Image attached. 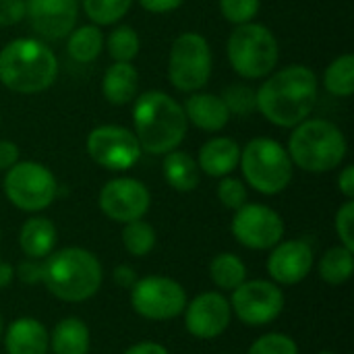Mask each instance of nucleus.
Instances as JSON below:
<instances>
[{
	"instance_id": "nucleus-1",
	"label": "nucleus",
	"mask_w": 354,
	"mask_h": 354,
	"mask_svg": "<svg viewBox=\"0 0 354 354\" xmlns=\"http://www.w3.org/2000/svg\"><path fill=\"white\" fill-rule=\"evenodd\" d=\"M257 112L272 124L292 129L307 120L315 110L319 81L313 68L305 64H288L274 71L255 91Z\"/></svg>"
},
{
	"instance_id": "nucleus-2",
	"label": "nucleus",
	"mask_w": 354,
	"mask_h": 354,
	"mask_svg": "<svg viewBox=\"0 0 354 354\" xmlns=\"http://www.w3.org/2000/svg\"><path fill=\"white\" fill-rule=\"evenodd\" d=\"M189 120L183 104H178L166 91H145L133 100V133L141 145V151L151 156H164L178 149L185 141Z\"/></svg>"
},
{
	"instance_id": "nucleus-3",
	"label": "nucleus",
	"mask_w": 354,
	"mask_h": 354,
	"mask_svg": "<svg viewBox=\"0 0 354 354\" xmlns=\"http://www.w3.org/2000/svg\"><path fill=\"white\" fill-rule=\"evenodd\" d=\"M56 77V54L41 39L17 37L0 50V83L15 93L33 95L46 91Z\"/></svg>"
},
{
	"instance_id": "nucleus-4",
	"label": "nucleus",
	"mask_w": 354,
	"mask_h": 354,
	"mask_svg": "<svg viewBox=\"0 0 354 354\" xmlns=\"http://www.w3.org/2000/svg\"><path fill=\"white\" fill-rule=\"evenodd\" d=\"M104 280L100 259L81 247L52 251L41 263V282L64 303H83L97 295Z\"/></svg>"
},
{
	"instance_id": "nucleus-5",
	"label": "nucleus",
	"mask_w": 354,
	"mask_h": 354,
	"mask_svg": "<svg viewBox=\"0 0 354 354\" xmlns=\"http://www.w3.org/2000/svg\"><path fill=\"white\" fill-rule=\"evenodd\" d=\"M286 151L292 166H299L305 172L322 174L336 170L344 162L348 143L342 129L332 120L307 118L292 127Z\"/></svg>"
},
{
	"instance_id": "nucleus-6",
	"label": "nucleus",
	"mask_w": 354,
	"mask_h": 354,
	"mask_svg": "<svg viewBox=\"0 0 354 354\" xmlns=\"http://www.w3.org/2000/svg\"><path fill=\"white\" fill-rule=\"evenodd\" d=\"M226 54L232 71L247 79H266L270 73L276 71L280 58V46L270 27L263 23H245L236 25L228 37Z\"/></svg>"
},
{
	"instance_id": "nucleus-7",
	"label": "nucleus",
	"mask_w": 354,
	"mask_h": 354,
	"mask_svg": "<svg viewBox=\"0 0 354 354\" xmlns=\"http://www.w3.org/2000/svg\"><path fill=\"white\" fill-rule=\"evenodd\" d=\"M239 166L251 189L261 195H278L292 180V160L282 143L270 137H255L241 147Z\"/></svg>"
},
{
	"instance_id": "nucleus-8",
	"label": "nucleus",
	"mask_w": 354,
	"mask_h": 354,
	"mask_svg": "<svg viewBox=\"0 0 354 354\" xmlns=\"http://www.w3.org/2000/svg\"><path fill=\"white\" fill-rule=\"evenodd\" d=\"M214 68V54L209 41L197 33H180L168 54V81L183 93L201 91Z\"/></svg>"
},
{
	"instance_id": "nucleus-9",
	"label": "nucleus",
	"mask_w": 354,
	"mask_h": 354,
	"mask_svg": "<svg viewBox=\"0 0 354 354\" xmlns=\"http://www.w3.org/2000/svg\"><path fill=\"white\" fill-rule=\"evenodd\" d=\"M2 189L6 199L27 214L44 212L58 195V183L52 170L31 160H19L10 170H6Z\"/></svg>"
},
{
	"instance_id": "nucleus-10",
	"label": "nucleus",
	"mask_w": 354,
	"mask_h": 354,
	"mask_svg": "<svg viewBox=\"0 0 354 354\" xmlns=\"http://www.w3.org/2000/svg\"><path fill=\"white\" fill-rule=\"evenodd\" d=\"M131 307L145 319L168 322L185 311L187 292L176 280L166 276L137 278L131 288Z\"/></svg>"
},
{
	"instance_id": "nucleus-11",
	"label": "nucleus",
	"mask_w": 354,
	"mask_h": 354,
	"mask_svg": "<svg viewBox=\"0 0 354 354\" xmlns=\"http://www.w3.org/2000/svg\"><path fill=\"white\" fill-rule=\"evenodd\" d=\"M230 309L249 328H261L280 317L284 309V292L270 280H245L232 290Z\"/></svg>"
},
{
	"instance_id": "nucleus-12",
	"label": "nucleus",
	"mask_w": 354,
	"mask_h": 354,
	"mask_svg": "<svg viewBox=\"0 0 354 354\" xmlns=\"http://www.w3.org/2000/svg\"><path fill=\"white\" fill-rule=\"evenodd\" d=\"M87 153L89 158L112 172L131 170L141 158V145L135 133L127 127L118 124H102L95 127L87 135Z\"/></svg>"
},
{
	"instance_id": "nucleus-13",
	"label": "nucleus",
	"mask_w": 354,
	"mask_h": 354,
	"mask_svg": "<svg viewBox=\"0 0 354 354\" xmlns=\"http://www.w3.org/2000/svg\"><path fill=\"white\" fill-rule=\"evenodd\" d=\"M230 230L243 247L268 251L284 239V220L270 205L245 203L243 207L234 209Z\"/></svg>"
},
{
	"instance_id": "nucleus-14",
	"label": "nucleus",
	"mask_w": 354,
	"mask_h": 354,
	"mask_svg": "<svg viewBox=\"0 0 354 354\" xmlns=\"http://www.w3.org/2000/svg\"><path fill=\"white\" fill-rule=\"evenodd\" d=\"M97 205L106 218L118 224H127L133 220H141L149 212L151 195L141 180L131 176H118L102 187Z\"/></svg>"
},
{
	"instance_id": "nucleus-15",
	"label": "nucleus",
	"mask_w": 354,
	"mask_h": 354,
	"mask_svg": "<svg viewBox=\"0 0 354 354\" xmlns=\"http://www.w3.org/2000/svg\"><path fill=\"white\" fill-rule=\"evenodd\" d=\"M185 328L199 340L222 336L232 319V309L222 292H201L185 307Z\"/></svg>"
},
{
	"instance_id": "nucleus-16",
	"label": "nucleus",
	"mask_w": 354,
	"mask_h": 354,
	"mask_svg": "<svg viewBox=\"0 0 354 354\" xmlns=\"http://www.w3.org/2000/svg\"><path fill=\"white\" fill-rule=\"evenodd\" d=\"M25 17L41 39H64L77 25L79 0H25Z\"/></svg>"
},
{
	"instance_id": "nucleus-17",
	"label": "nucleus",
	"mask_w": 354,
	"mask_h": 354,
	"mask_svg": "<svg viewBox=\"0 0 354 354\" xmlns=\"http://www.w3.org/2000/svg\"><path fill=\"white\" fill-rule=\"evenodd\" d=\"M268 257V274L276 284L292 286L303 282L311 268H313V247L303 241V239H292V241H280L274 249H270Z\"/></svg>"
},
{
	"instance_id": "nucleus-18",
	"label": "nucleus",
	"mask_w": 354,
	"mask_h": 354,
	"mask_svg": "<svg viewBox=\"0 0 354 354\" xmlns=\"http://www.w3.org/2000/svg\"><path fill=\"white\" fill-rule=\"evenodd\" d=\"M183 110L187 120L205 133H218L230 120V112L224 100L207 91H193L183 104Z\"/></svg>"
},
{
	"instance_id": "nucleus-19",
	"label": "nucleus",
	"mask_w": 354,
	"mask_h": 354,
	"mask_svg": "<svg viewBox=\"0 0 354 354\" xmlns=\"http://www.w3.org/2000/svg\"><path fill=\"white\" fill-rule=\"evenodd\" d=\"M241 145L232 137H214L205 141L197 156V166L212 178L228 176L239 168Z\"/></svg>"
},
{
	"instance_id": "nucleus-20",
	"label": "nucleus",
	"mask_w": 354,
	"mask_h": 354,
	"mask_svg": "<svg viewBox=\"0 0 354 354\" xmlns=\"http://www.w3.org/2000/svg\"><path fill=\"white\" fill-rule=\"evenodd\" d=\"M4 346L8 354H46L50 348V334L41 322L19 317L6 328Z\"/></svg>"
},
{
	"instance_id": "nucleus-21",
	"label": "nucleus",
	"mask_w": 354,
	"mask_h": 354,
	"mask_svg": "<svg viewBox=\"0 0 354 354\" xmlns=\"http://www.w3.org/2000/svg\"><path fill=\"white\" fill-rule=\"evenodd\" d=\"M139 73L133 62H112L102 77V93L112 106H127L137 97Z\"/></svg>"
},
{
	"instance_id": "nucleus-22",
	"label": "nucleus",
	"mask_w": 354,
	"mask_h": 354,
	"mask_svg": "<svg viewBox=\"0 0 354 354\" xmlns=\"http://www.w3.org/2000/svg\"><path fill=\"white\" fill-rule=\"evenodd\" d=\"M58 241L56 226L50 218L44 216H33L29 218L19 232V247L29 259H46Z\"/></svg>"
},
{
	"instance_id": "nucleus-23",
	"label": "nucleus",
	"mask_w": 354,
	"mask_h": 354,
	"mask_svg": "<svg viewBox=\"0 0 354 354\" xmlns=\"http://www.w3.org/2000/svg\"><path fill=\"white\" fill-rule=\"evenodd\" d=\"M162 172H164L166 183L174 191H180V193L195 191L201 180V170L197 166V160L180 149H172L164 153Z\"/></svg>"
},
{
	"instance_id": "nucleus-24",
	"label": "nucleus",
	"mask_w": 354,
	"mask_h": 354,
	"mask_svg": "<svg viewBox=\"0 0 354 354\" xmlns=\"http://www.w3.org/2000/svg\"><path fill=\"white\" fill-rule=\"evenodd\" d=\"M89 342V328L79 317H64L50 334V348L54 354H87Z\"/></svg>"
},
{
	"instance_id": "nucleus-25",
	"label": "nucleus",
	"mask_w": 354,
	"mask_h": 354,
	"mask_svg": "<svg viewBox=\"0 0 354 354\" xmlns=\"http://www.w3.org/2000/svg\"><path fill=\"white\" fill-rule=\"evenodd\" d=\"M66 52L68 56L75 60V62H81V64H87V62H93L102 50H104V44H106V37L102 33V29L97 25H81V27H75L68 35H66Z\"/></svg>"
},
{
	"instance_id": "nucleus-26",
	"label": "nucleus",
	"mask_w": 354,
	"mask_h": 354,
	"mask_svg": "<svg viewBox=\"0 0 354 354\" xmlns=\"http://www.w3.org/2000/svg\"><path fill=\"white\" fill-rule=\"evenodd\" d=\"M317 272L319 278L332 286L348 282L354 272V251L346 249L344 245L328 249L317 266Z\"/></svg>"
},
{
	"instance_id": "nucleus-27",
	"label": "nucleus",
	"mask_w": 354,
	"mask_h": 354,
	"mask_svg": "<svg viewBox=\"0 0 354 354\" xmlns=\"http://www.w3.org/2000/svg\"><path fill=\"white\" fill-rule=\"evenodd\" d=\"M209 276L220 290L232 292L247 280V266L234 253H220L209 263Z\"/></svg>"
},
{
	"instance_id": "nucleus-28",
	"label": "nucleus",
	"mask_w": 354,
	"mask_h": 354,
	"mask_svg": "<svg viewBox=\"0 0 354 354\" xmlns=\"http://www.w3.org/2000/svg\"><path fill=\"white\" fill-rule=\"evenodd\" d=\"M324 87L336 97H351L354 93V56L342 54L330 62L324 73Z\"/></svg>"
},
{
	"instance_id": "nucleus-29",
	"label": "nucleus",
	"mask_w": 354,
	"mask_h": 354,
	"mask_svg": "<svg viewBox=\"0 0 354 354\" xmlns=\"http://www.w3.org/2000/svg\"><path fill=\"white\" fill-rule=\"evenodd\" d=\"M106 46L114 62H133L139 54L141 39L131 25H118L110 31Z\"/></svg>"
},
{
	"instance_id": "nucleus-30",
	"label": "nucleus",
	"mask_w": 354,
	"mask_h": 354,
	"mask_svg": "<svg viewBox=\"0 0 354 354\" xmlns=\"http://www.w3.org/2000/svg\"><path fill=\"white\" fill-rule=\"evenodd\" d=\"M122 245L133 257H145L153 251L156 247V230L149 222L133 220L127 222L122 228Z\"/></svg>"
},
{
	"instance_id": "nucleus-31",
	"label": "nucleus",
	"mask_w": 354,
	"mask_h": 354,
	"mask_svg": "<svg viewBox=\"0 0 354 354\" xmlns=\"http://www.w3.org/2000/svg\"><path fill=\"white\" fill-rule=\"evenodd\" d=\"M135 0H81L83 12L97 27L116 25L133 6Z\"/></svg>"
},
{
	"instance_id": "nucleus-32",
	"label": "nucleus",
	"mask_w": 354,
	"mask_h": 354,
	"mask_svg": "<svg viewBox=\"0 0 354 354\" xmlns=\"http://www.w3.org/2000/svg\"><path fill=\"white\" fill-rule=\"evenodd\" d=\"M230 112V116H239V118H247L257 110V95L255 89L245 85V83H232L224 89V93L220 95Z\"/></svg>"
},
{
	"instance_id": "nucleus-33",
	"label": "nucleus",
	"mask_w": 354,
	"mask_h": 354,
	"mask_svg": "<svg viewBox=\"0 0 354 354\" xmlns=\"http://www.w3.org/2000/svg\"><path fill=\"white\" fill-rule=\"evenodd\" d=\"M261 8V0H220L222 17L232 25L251 23Z\"/></svg>"
},
{
	"instance_id": "nucleus-34",
	"label": "nucleus",
	"mask_w": 354,
	"mask_h": 354,
	"mask_svg": "<svg viewBox=\"0 0 354 354\" xmlns=\"http://www.w3.org/2000/svg\"><path fill=\"white\" fill-rule=\"evenodd\" d=\"M247 354H299V346L290 336L280 334V332H272V334L257 338L249 346Z\"/></svg>"
},
{
	"instance_id": "nucleus-35",
	"label": "nucleus",
	"mask_w": 354,
	"mask_h": 354,
	"mask_svg": "<svg viewBox=\"0 0 354 354\" xmlns=\"http://www.w3.org/2000/svg\"><path fill=\"white\" fill-rule=\"evenodd\" d=\"M216 195L220 199V203L228 209H239L247 203V187L243 180L232 178V176H222L216 189Z\"/></svg>"
},
{
	"instance_id": "nucleus-36",
	"label": "nucleus",
	"mask_w": 354,
	"mask_h": 354,
	"mask_svg": "<svg viewBox=\"0 0 354 354\" xmlns=\"http://www.w3.org/2000/svg\"><path fill=\"white\" fill-rule=\"evenodd\" d=\"M336 232L340 243L354 251V199H346L336 214Z\"/></svg>"
},
{
	"instance_id": "nucleus-37",
	"label": "nucleus",
	"mask_w": 354,
	"mask_h": 354,
	"mask_svg": "<svg viewBox=\"0 0 354 354\" xmlns=\"http://www.w3.org/2000/svg\"><path fill=\"white\" fill-rule=\"evenodd\" d=\"M25 19V0H0V27L17 25Z\"/></svg>"
},
{
	"instance_id": "nucleus-38",
	"label": "nucleus",
	"mask_w": 354,
	"mask_h": 354,
	"mask_svg": "<svg viewBox=\"0 0 354 354\" xmlns=\"http://www.w3.org/2000/svg\"><path fill=\"white\" fill-rule=\"evenodd\" d=\"M15 276L23 282V284H37L41 282V263L37 259H27L21 261L15 270Z\"/></svg>"
},
{
	"instance_id": "nucleus-39",
	"label": "nucleus",
	"mask_w": 354,
	"mask_h": 354,
	"mask_svg": "<svg viewBox=\"0 0 354 354\" xmlns=\"http://www.w3.org/2000/svg\"><path fill=\"white\" fill-rule=\"evenodd\" d=\"M19 158H21V153H19L17 143L2 139V141H0V172L10 170V168L19 162Z\"/></svg>"
},
{
	"instance_id": "nucleus-40",
	"label": "nucleus",
	"mask_w": 354,
	"mask_h": 354,
	"mask_svg": "<svg viewBox=\"0 0 354 354\" xmlns=\"http://www.w3.org/2000/svg\"><path fill=\"white\" fill-rule=\"evenodd\" d=\"M139 4L153 15H164V12H172L176 8H180L185 4V0H139Z\"/></svg>"
},
{
	"instance_id": "nucleus-41",
	"label": "nucleus",
	"mask_w": 354,
	"mask_h": 354,
	"mask_svg": "<svg viewBox=\"0 0 354 354\" xmlns=\"http://www.w3.org/2000/svg\"><path fill=\"white\" fill-rule=\"evenodd\" d=\"M338 191L346 199H354V166H344L338 174Z\"/></svg>"
},
{
	"instance_id": "nucleus-42",
	"label": "nucleus",
	"mask_w": 354,
	"mask_h": 354,
	"mask_svg": "<svg viewBox=\"0 0 354 354\" xmlns=\"http://www.w3.org/2000/svg\"><path fill=\"white\" fill-rule=\"evenodd\" d=\"M112 276H114V282L120 288H127V290H131L133 284L137 282V274H135V270L131 266H118Z\"/></svg>"
},
{
	"instance_id": "nucleus-43",
	"label": "nucleus",
	"mask_w": 354,
	"mask_h": 354,
	"mask_svg": "<svg viewBox=\"0 0 354 354\" xmlns=\"http://www.w3.org/2000/svg\"><path fill=\"white\" fill-rule=\"evenodd\" d=\"M124 354H170L166 346L158 344V342H139L133 344L131 348H127Z\"/></svg>"
},
{
	"instance_id": "nucleus-44",
	"label": "nucleus",
	"mask_w": 354,
	"mask_h": 354,
	"mask_svg": "<svg viewBox=\"0 0 354 354\" xmlns=\"http://www.w3.org/2000/svg\"><path fill=\"white\" fill-rule=\"evenodd\" d=\"M15 278V268L6 261H0V290L6 288Z\"/></svg>"
},
{
	"instance_id": "nucleus-45",
	"label": "nucleus",
	"mask_w": 354,
	"mask_h": 354,
	"mask_svg": "<svg viewBox=\"0 0 354 354\" xmlns=\"http://www.w3.org/2000/svg\"><path fill=\"white\" fill-rule=\"evenodd\" d=\"M2 334H4V324H2V315H0V338H2Z\"/></svg>"
},
{
	"instance_id": "nucleus-46",
	"label": "nucleus",
	"mask_w": 354,
	"mask_h": 354,
	"mask_svg": "<svg viewBox=\"0 0 354 354\" xmlns=\"http://www.w3.org/2000/svg\"><path fill=\"white\" fill-rule=\"evenodd\" d=\"M317 354H336V353H317Z\"/></svg>"
}]
</instances>
